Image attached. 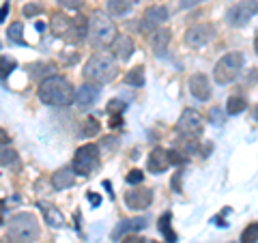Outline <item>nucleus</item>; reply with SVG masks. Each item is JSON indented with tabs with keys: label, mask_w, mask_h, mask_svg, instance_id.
<instances>
[{
	"label": "nucleus",
	"mask_w": 258,
	"mask_h": 243,
	"mask_svg": "<svg viewBox=\"0 0 258 243\" xmlns=\"http://www.w3.org/2000/svg\"><path fill=\"white\" fill-rule=\"evenodd\" d=\"M76 97V88L71 86L69 80H64L60 76H50L39 84V99L45 106H71Z\"/></svg>",
	"instance_id": "obj_1"
},
{
	"label": "nucleus",
	"mask_w": 258,
	"mask_h": 243,
	"mask_svg": "<svg viewBox=\"0 0 258 243\" xmlns=\"http://www.w3.org/2000/svg\"><path fill=\"white\" fill-rule=\"evenodd\" d=\"M39 237V222L32 213H15L9 220V234L7 239L13 243H32Z\"/></svg>",
	"instance_id": "obj_2"
},
{
	"label": "nucleus",
	"mask_w": 258,
	"mask_h": 243,
	"mask_svg": "<svg viewBox=\"0 0 258 243\" xmlns=\"http://www.w3.org/2000/svg\"><path fill=\"white\" fill-rule=\"evenodd\" d=\"M116 74H118L116 63L112 60V56H106V54L93 56L84 67V78L88 82H95V84H108L116 78Z\"/></svg>",
	"instance_id": "obj_3"
},
{
	"label": "nucleus",
	"mask_w": 258,
	"mask_h": 243,
	"mask_svg": "<svg viewBox=\"0 0 258 243\" xmlns=\"http://www.w3.org/2000/svg\"><path fill=\"white\" fill-rule=\"evenodd\" d=\"M88 35H91L95 45L106 47L114 41L118 30H116V24L112 22L110 15H106L103 11H95L91 15V22H88Z\"/></svg>",
	"instance_id": "obj_4"
},
{
	"label": "nucleus",
	"mask_w": 258,
	"mask_h": 243,
	"mask_svg": "<svg viewBox=\"0 0 258 243\" xmlns=\"http://www.w3.org/2000/svg\"><path fill=\"white\" fill-rule=\"evenodd\" d=\"M241 65H243V56H241L239 52H230V54L222 56V58L215 63V69H213L215 84L224 86V84L232 82V80H235V78L239 76Z\"/></svg>",
	"instance_id": "obj_5"
},
{
	"label": "nucleus",
	"mask_w": 258,
	"mask_h": 243,
	"mask_svg": "<svg viewBox=\"0 0 258 243\" xmlns=\"http://www.w3.org/2000/svg\"><path fill=\"white\" fill-rule=\"evenodd\" d=\"M99 166V149L95 144H84L76 151V157H74V172L76 176H88L93 170Z\"/></svg>",
	"instance_id": "obj_6"
},
{
	"label": "nucleus",
	"mask_w": 258,
	"mask_h": 243,
	"mask_svg": "<svg viewBox=\"0 0 258 243\" xmlns=\"http://www.w3.org/2000/svg\"><path fill=\"white\" fill-rule=\"evenodd\" d=\"M256 9H258L256 0H243V3H237L232 9H228V13H226V22L235 28H241V26H245V24H249L252 18H256Z\"/></svg>",
	"instance_id": "obj_7"
},
{
	"label": "nucleus",
	"mask_w": 258,
	"mask_h": 243,
	"mask_svg": "<svg viewBox=\"0 0 258 243\" xmlns=\"http://www.w3.org/2000/svg\"><path fill=\"white\" fill-rule=\"evenodd\" d=\"M215 39V26L213 24H196L185 32V43L189 47H203Z\"/></svg>",
	"instance_id": "obj_8"
},
{
	"label": "nucleus",
	"mask_w": 258,
	"mask_h": 243,
	"mask_svg": "<svg viewBox=\"0 0 258 243\" xmlns=\"http://www.w3.org/2000/svg\"><path fill=\"white\" fill-rule=\"evenodd\" d=\"M168 20V9L161 5H155V7H149L147 11L142 15V22H140V30L144 35H151V32H155L157 28H161Z\"/></svg>",
	"instance_id": "obj_9"
},
{
	"label": "nucleus",
	"mask_w": 258,
	"mask_h": 243,
	"mask_svg": "<svg viewBox=\"0 0 258 243\" xmlns=\"http://www.w3.org/2000/svg\"><path fill=\"white\" fill-rule=\"evenodd\" d=\"M179 129L185 136H200L203 134V116L196 110H183V114L179 118Z\"/></svg>",
	"instance_id": "obj_10"
},
{
	"label": "nucleus",
	"mask_w": 258,
	"mask_h": 243,
	"mask_svg": "<svg viewBox=\"0 0 258 243\" xmlns=\"http://www.w3.org/2000/svg\"><path fill=\"white\" fill-rule=\"evenodd\" d=\"M153 202V190L149 188H140V190H129L125 194V205L134 211H142Z\"/></svg>",
	"instance_id": "obj_11"
},
{
	"label": "nucleus",
	"mask_w": 258,
	"mask_h": 243,
	"mask_svg": "<svg viewBox=\"0 0 258 243\" xmlns=\"http://www.w3.org/2000/svg\"><path fill=\"white\" fill-rule=\"evenodd\" d=\"M172 164H170V157H168V151H164V149H153L151 151V155H149V159H147V170L149 172H153V174H161V172H166L168 168H170Z\"/></svg>",
	"instance_id": "obj_12"
},
{
	"label": "nucleus",
	"mask_w": 258,
	"mask_h": 243,
	"mask_svg": "<svg viewBox=\"0 0 258 243\" xmlns=\"http://www.w3.org/2000/svg\"><path fill=\"white\" fill-rule=\"evenodd\" d=\"M101 95V86L99 84H95V82H86V84H82L76 91V97H74V103H78V106H82V108H86V106H91V103H95L97 101V97Z\"/></svg>",
	"instance_id": "obj_13"
},
{
	"label": "nucleus",
	"mask_w": 258,
	"mask_h": 243,
	"mask_svg": "<svg viewBox=\"0 0 258 243\" xmlns=\"http://www.w3.org/2000/svg\"><path fill=\"white\" fill-rule=\"evenodd\" d=\"M110 45H112V54H114L118 60H129L134 56V50H136L132 37H127V35H116L114 41Z\"/></svg>",
	"instance_id": "obj_14"
},
{
	"label": "nucleus",
	"mask_w": 258,
	"mask_h": 243,
	"mask_svg": "<svg viewBox=\"0 0 258 243\" xmlns=\"http://www.w3.org/2000/svg\"><path fill=\"white\" fill-rule=\"evenodd\" d=\"M189 91L198 101H207L211 97V84L205 74H194L189 78Z\"/></svg>",
	"instance_id": "obj_15"
},
{
	"label": "nucleus",
	"mask_w": 258,
	"mask_h": 243,
	"mask_svg": "<svg viewBox=\"0 0 258 243\" xmlns=\"http://www.w3.org/2000/svg\"><path fill=\"white\" fill-rule=\"evenodd\" d=\"M147 228V217H134V220H123L116 224V228L112 230V239H123L125 234H132L136 230Z\"/></svg>",
	"instance_id": "obj_16"
},
{
	"label": "nucleus",
	"mask_w": 258,
	"mask_h": 243,
	"mask_svg": "<svg viewBox=\"0 0 258 243\" xmlns=\"http://www.w3.org/2000/svg\"><path fill=\"white\" fill-rule=\"evenodd\" d=\"M86 35H88V20L82 18V15H78L76 20H71V28L64 39H69L71 43H80V41H84Z\"/></svg>",
	"instance_id": "obj_17"
},
{
	"label": "nucleus",
	"mask_w": 258,
	"mask_h": 243,
	"mask_svg": "<svg viewBox=\"0 0 258 243\" xmlns=\"http://www.w3.org/2000/svg\"><path fill=\"white\" fill-rule=\"evenodd\" d=\"M74 183H76V172H74V168H69V166L56 170V172L52 174V185H54V190H67V188H71Z\"/></svg>",
	"instance_id": "obj_18"
},
{
	"label": "nucleus",
	"mask_w": 258,
	"mask_h": 243,
	"mask_svg": "<svg viewBox=\"0 0 258 243\" xmlns=\"http://www.w3.org/2000/svg\"><path fill=\"white\" fill-rule=\"evenodd\" d=\"M170 35L172 32L170 30H161V28H157L155 30V35L151 37V47H153V52L155 54H164L166 52V47H168V43H170Z\"/></svg>",
	"instance_id": "obj_19"
},
{
	"label": "nucleus",
	"mask_w": 258,
	"mask_h": 243,
	"mask_svg": "<svg viewBox=\"0 0 258 243\" xmlns=\"http://www.w3.org/2000/svg\"><path fill=\"white\" fill-rule=\"evenodd\" d=\"M41 211H43V217L45 222L52 226V228H60L64 224V215L60 213V209H56L52 205H41Z\"/></svg>",
	"instance_id": "obj_20"
},
{
	"label": "nucleus",
	"mask_w": 258,
	"mask_h": 243,
	"mask_svg": "<svg viewBox=\"0 0 258 243\" xmlns=\"http://www.w3.org/2000/svg\"><path fill=\"white\" fill-rule=\"evenodd\" d=\"M50 28L56 37H67V32L71 28V20L67 18V15H62V13H56L54 18H52V24H50Z\"/></svg>",
	"instance_id": "obj_21"
},
{
	"label": "nucleus",
	"mask_w": 258,
	"mask_h": 243,
	"mask_svg": "<svg viewBox=\"0 0 258 243\" xmlns=\"http://www.w3.org/2000/svg\"><path fill=\"white\" fill-rule=\"evenodd\" d=\"M132 9V0H108V13L112 18H123Z\"/></svg>",
	"instance_id": "obj_22"
},
{
	"label": "nucleus",
	"mask_w": 258,
	"mask_h": 243,
	"mask_svg": "<svg viewBox=\"0 0 258 243\" xmlns=\"http://www.w3.org/2000/svg\"><path fill=\"white\" fill-rule=\"evenodd\" d=\"M170 220H172V215H170V213L161 215V220H159V230H161V234L166 237V241H168V243H176V232L172 230Z\"/></svg>",
	"instance_id": "obj_23"
},
{
	"label": "nucleus",
	"mask_w": 258,
	"mask_h": 243,
	"mask_svg": "<svg viewBox=\"0 0 258 243\" xmlns=\"http://www.w3.org/2000/svg\"><path fill=\"white\" fill-rule=\"evenodd\" d=\"M245 108H247V101L243 97H230L228 103H226V112L228 114H241Z\"/></svg>",
	"instance_id": "obj_24"
},
{
	"label": "nucleus",
	"mask_w": 258,
	"mask_h": 243,
	"mask_svg": "<svg viewBox=\"0 0 258 243\" xmlns=\"http://www.w3.org/2000/svg\"><path fill=\"white\" fill-rule=\"evenodd\" d=\"M127 84L129 86H136V88L144 86V69L142 67H136V69L129 71V74H127Z\"/></svg>",
	"instance_id": "obj_25"
},
{
	"label": "nucleus",
	"mask_w": 258,
	"mask_h": 243,
	"mask_svg": "<svg viewBox=\"0 0 258 243\" xmlns=\"http://www.w3.org/2000/svg\"><path fill=\"white\" fill-rule=\"evenodd\" d=\"M7 35H9V41L24 45V39H22V35H24V26H22V22H15V24H11L9 30H7Z\"/></svg>",
	"instance_id": "obj_26"
},
{
	"label": "nucleus",
	"mask_w": 258,
	"mask_h": 243,
	"mask_svg": "<svg viewBox=\"0 0 258 243\" xmlns=\"http://www.w3.org/2000/svg\"><path fill=\"white\" fill-rule=\"evenodd\" d=\"M256 241H258V224L252 222L241 234V243H256Z\"/></svg>",
	"instance_id": "obj_27"
},
{
	"label": "nucleus",
	"mask_w": 258,
	"mask_h": 243,
	"mask_svg": "<svg viewBox=\"0 0 258 243\" xmlns=\"http://www.w3.org/2000/svg\"><path fill=\"white\" fill-rule=\"evenodd\" d=\"M18 161V153L13 149H0V166H13Z\"/></svg>",
	"instance_id": "obj_28"
},
{
	"label": "nucleus",
	"mask_w": 258,
	"mask_h": 243,
	"mask_svg": "<svg viewBox=\"0 0 258 243\" xmlns=\"http://www.w3.org/2000/svg\"><path fill=\"white\" fill-rule=\"evenodd\" d=\"M15 69V60L9 56H0V78H7Z\"/></svg>",
	"instance_id": "obj_29"
},
{
	"label": "nucleus",
	"mask_w": 258,
	"mask_h": 243,
	"mask_svg": "<svg viewBox=\"0 0 258 243\" xmlns=\"http://www.w3.org/2000/svg\"><path fill=\"white\" fill-rule=\"evenodd\" d=\"M144 181V172L138 168H134V170H129V174H127V183L129 185H140Z\"/></svg>",
	"instance_id": "obj_30"
},
{
	"label": "nucleus",
	"mask_w": 258,
	"mask_h": 243,
	"mask_svg": "<svg viewBox=\"0 0 258 243\" xmlns=\"http://www.w3.org/2000/svg\"><path fill=\"white\" fill-rule=\"evenodd\" d=\"M97 132H99V123H97V118H86L84 136H95Z\"/></svg>",
	"instance_id": "obj_31"
},
{
	"label": "nucleus",
	"mask_w": 258,
	"mask_h": 243,
	"mask_svg": "<svg viewBox=\"0 0 258 243\" xmlns=\"http://www.w3.org/2000/svg\"><path fill=\"white\" fill-rule=\"evenodd\" d=\"M123 110H125V103L118 101V99H114V101L108 103V112H110V114H120Z\"/></svg>",
	"instance_id": "obj_32"
},
{
	"label": "nucleus",
	"mask_w": 258,
	"mask_h": 243,
	"mask_svg": "<svg viewBox=\"0 0 258 243\" xmlns=\"http://www.w3.org/2000/svg\"><path fill=\"white\" fill-rule=\"evenodd\" d=\"M41 11H43V9H41V7H39V5H35V3L24 7V15H26V18H32V15H39Z\"/></svg>",
	"instance_id": "obj_33"
},
{
	"label": "nucleus",
	"mask_w": 258,
	"mask_h": 243,
	"mask_svg": "<svg viewBox=\"0 0 258 243\" xmlns=\"http://www.w3.org/2000/svg\"><path fill=\"white\" fill-rule=\"evenodd\" d=\"M168 157H170V164H176V166L185 164V157H181L176 151H168Z\"/></svg>",
	"instance_id": "obj_34"
},
{
	"label": "nucleus",
	"mask_w": 258,
	"mask_h": 243,
	"mask_svg": "<svg viewBox=\"0 0 258 243\" xmlns=\"http://www.w3.org/2000/svg\"><path fill=\"white\" fill-rule=\"evenodd\" d=\"M203 0H179V9H191V7L200 5Z\"/></svg>",
	"instance_id": "obj_35"
},
{
	"label": "nucleus",
	"mask_w": 258,
	"mask_h": 243,
	"mask_svg": "<svg viewBox=\"0 0 258 243\" xmlns=\"http://www.w3.org/2000/svg\"><path fill=\"white\" fill-rule=\"evenodd\" d=\"M86 198H88V202H91L93 207H99V205H101V196H99V194L88 192V194H86Z\"/></svg>",
	"instance_id": "obj_36"
},
{
	"label": "nucleus",
	"mask_w": 258,
	"mask_h": 243,
	"mask_svg": "<svg viewBox=\"0 0 258 243\" xmlns=\"http://www.w3.org/2000/svg\"><path fill=\"white\" fill-rule=\"evenodd\" d=\"M9 11H11V5H9V3H5L3 7H0V24H3V22L7 20V15H9Z\"/></svg>",
	"instance_id": "obj_37"
},
{
	"label": "nucleus",
	"mask_w": 258,
	"mask_h": 243,
	"mask_svg": "<svg viewBox=\"0 0 258 243\" xmlns=\"http://www.w3.org/2000/svg\"><path fill=\"white\" fill-rule=\"evenodd\" d=\"M123 243H147V239H144V237H136V234H127V237L123 239Z\"/></svg>",
	"instance_id": "obj_38"
},
{
	"label": "nucleus",
	"mask_w": 258,
	"mask_h": 243,
	"mask_svg": "<svg viewBox=\"0 0 258 243\" xmlns=\"http://www.w3.org/2000/svg\"><path fill=\"white\" fill-rule=\"evenodd\" d=\"M9 142H11L9 134H7L5 129H0V147H5V144H9Z\"/></svg>",
	"instance_id": "obj_39"
},
{
	"label": "nucleus",
	"mask_w": 258,
	"mask_h": 243,
	"mask_svg": "<svg viewBox=\"0 0 258 243\" xmlns=\"http://www.w3.org/2000/svg\"><path fill=\"white\" fill-rule=\"evenodd\" d=\"M179 183H181V172H176L174 179H172V190H174V192H181V185H179Z\"/></svg>",
	"instance_id": "obj_40"
},
{
	"label": "nucleus",
	"mask_w": 258,
	"mask_h": 243,
	"mask_svg": "<svg viewBox=\"0 0 258 243\" xmlns=\"http://www.w3.org/2000/svg\"><path fill=\"white\" fill-rule=\"evenodd\" d=\"M211 118H213V123H222V112L217 108H211Z\"/></svg>",
	"instance_id": "obj_41"
},
{
	"label": "nucleus",
	"mask_w": 258,
	"mask_h": 243,
	"mask_svg": "<svg viewBox=\"0 0 258 243\" xmlns=\"http://www.w3.org/2000/svg\"><path fill=\"white\" fill-rule=\"evenodd\" d=\"M120 125V114H112L110 118V127H118Z\"/></svg>",
	"instance_id": "obj_42"
},
{
	"label": "nucleus",
	"mask_w": 258,
	"mask_h": 243,
	"mask_svg": "<svg viewBox=\"0 0 258 243\" xmlns=\"http://www.w3.org/2000/svg\"><path fill=\"white\" fill-rule=\"evenodd\" d=\"M60 3H62L64 7H71V9H76V7L80 5V0H60Z\"/></svg>",
	"instance_id": "obj_43"
},
{
	"label": "nucleus",
	"mask_w": 258,
	"mask_h": 243,
	"mask_svg": "<svg viewBox=\"0 0 258 243\" xmlns=\"http://www.w3.org/2000/svg\"><path fill=\"white\" fill-rule=\"evenodd\" d=\"M151 243H157V241H151Z\"/></svg>",
	"instance_id": "obj_44"
},
{
	"label": "nucleus",
	"mask_w": 258,
	"mask_h": 243,
	"mask_svg": "<svg viewBox=\"0 0 258 243\" xmlns=\"http://www.w3.org/2000/svg\"><path fill=\"white\" fill-rule=\"evenodd\" d=\"M0 45H3V43H0Z\"/></svg>",
	"instance_id": "obj_45"
}]
</instances>
